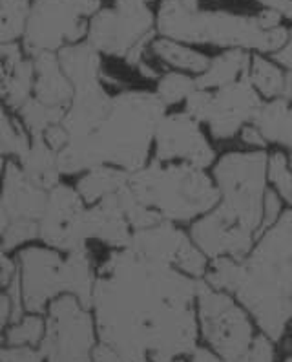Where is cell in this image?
Returning a JSON list of instances; mask_svg holds the SVG:
<instances>
[{"instance_id": "cell-1", "label": "cell", "mask_w": 292, "mask_h": 362, "mask_svg": "<svg viewBox=\"0 0 292 362\" xmlns=\"http://www.w3.org/2000/svg\"><path fill=\"white\" fill-rule=\"evenodd\" d=\"M200 286L174 265L130 247L111 249L92 296L99 339L123 362L190 358L201 346Z\"/></svg>"}, {"instance_id": "cell-2", "label": "cell", "mask_w": 292, "mask_h": 362, "mask_svg": "<svg viewBox=\"0 0 292 362\" xmlns=\"http://www.w3.org/2000/svg\"><path fill=\"white\" fill-rule=\"evenodd\" d=\"M203 280L231 293L257 332L284 344L292 327V199L247 257L210 260Z\"/></svg>"}, {"instance_id": "cell-3", "label": "cell", "mask_w": 292, "mask_h": 362, "mask_svg": "<svg viewBox=\"0 0 292 362\" xmlns=\"http://www.w3.org/2000/svg\"><path fill=\"white\" fill-rule=\"evenodd\" d=\"M269 151H232L219 156L212 176L219 204L188 226L195 245L210 260L245 258L263 233L269 190Z\"/></svg>"}, {"instance_id": "cell-4", "label": "cell", "mask_w": 292, "mask_h": 362, "mask_svg": "<svg viewBox=\"0 0 292 362\" xmlns=\"http://www.w3.org/2000/svg\"><path fill=\"white\" fill-rule=\"evenodd\" d=\"M169 108L150 90L114 93L107 112L88 136L73 139L59 152L61 174L116 167L135 173L154 158L155 132Z\"/></svg>"}, {"instance_id": "cell-5", "label": "cell", "mask_w": 292, "mask_h": 362, "mask_svg": "<svg viewBox=\"0 0 292 362\" xmlns=\"http://www.w3.org/2000/svg\"><path fill=\"white\" fill-rule=\"evenodd\" d=\"M157 15L159 37L185 45L217 49H245L250 53L274 55L288 39V28L263 30L256 13H232L226 9L192 8L181 0H161Z\"/></svg>"}, {"instance_id": "cell-6", "label": "cell", "mask_w": 292, "mask_h": 362, "mask_svg": "<svg viewBox=\"0 0 292 362\" xmlns=\"http://www.w3.org/2000/svg\"><path fill=\"white\" fill-rule=\"evenodd\" d=\"M133 196L163 220L190 226L219 204V190L210 170L188 163H163L152 159L130 173Z\"/></svg>"}, {"instance_id": "cell-7", "label": "cell", "mask_w": 292, "mask_h": 362, "mask_svg": "<svg viewBox=\"0 0 292 362\" xmlns=\"http://www.w3.org/2000/svg\"><path fill=\"white\" fill-rule=\"evenodd\" d=\"M157 35V15L150 6L116 0L111 8L93 15L86 40L102 55L123 59L135 70L148 57Z\"/></svg>"}, {"instance_id": "cell-8", "label": "cell", "mask_w": 292, "mask_h": 362, "mask_svg": "<svg viewBox=\"0 0 292 362\" xmlns=\"http://www.w3.org/2000/svg\"><path fill=\"white\" fill-rule=\"evenodd\" d=\"M201 346L225 361L243 357L257 337L253 317L231 293L201 280L197 295Z\"/></svg>"}, {"instance_id": "cell-9", "label": "cell", "mask_w": 292, "mask_h": 362, "mask_svg": "<svg viewBox=\"0 0 292 362\" xmlns=\"http://www.w3.org/2000/svg\"><path fill=\"white\" fill-rule=\"evenodd\" d=\"M265 99L257 93L248 77L225 84L221 88H195L183 105L200 121L214 141H229L253 124Z\"/></svg>"}, {"instance_id": "cell-10", "label": "cell", "mask_w": 292, "mask_h": 362, "mask_svg": "<svg viewBox=\"0 0 292 362\" xmlns=\"http://www.w3.org/2000/svg\"><path fill=\"white\" fill-rule=\"evenodd\" d=\"M102 0H35L28 17L26 48L33 55L77 45L88 37L90 21Z\"/></svg>"}, {"instance_id": "cell-11", "label": "cell", "mask_w": 292, "mask_h": 362, "mask_svg": "<svg viewBox=\"0 0 292 362\" xmlns=\"http://www.w3.org/2000/svg\"><path fill=\"white\" fill-rule=\"evenodd\" d=\"M97 337L92 310L73 295L57 296L49 305L40 355L48 362H93Z\"/></svg>"}, {"instance_id": "cell-12", "label": "cell", "mask_w": 292, "mask_h": 362, "mask_svg": "<svg viewBox=\"0 0 292 362\" xmlns=\"http://www.w3.org/2000/svg\"><path fill=\"white\" fill-rule=\"evenodd\" d=\"M212 137L186 110H169L161 119L154 141L155 161L188 163L212 170L217 161Z\"/></svg>"}, {"instance_id": "cell-13", "label": "cell", "mask_w": 292, "mask_h": 362, "mask_svg": "<svg viewBox=\"0 0 292 362\" xmlns=\"http://www.w3.org/2000/svg\"><path fill=\"white\" fill-rule=\"evenodd\" d=\"M130 249L152 260L174 265L192 279L203 280L210 258L192 240L188 229L174 221H159L146 229L133 230Z\"/></svg>"}, {"instance_id": "cell-14", "label": "cell", "mask_w": 292, "mask_h": 362, "mask_svg": "<svg viewBox=\"0 0 292 362\" xmlns=\"http://www.w3.org/2000/svg\"><path fill=\"white\" fill-rule=\"evenodd\" d=\"M86 205L77 187L59 183L49 189L48 204L39 223V234L44 242L66 252L88 249L85 238Z\"/></svg>"}, {"instance_id": "cell-15", "label": "cell", "mask_w": 292, "mask_h": 362, "mask_svg": "<svg viewBox=\"0 0 292 362\" xmlns=\"http://www.w3.org/2000/svg\"><path fill=\"white\" fill-rule=\"evenodd\" d=\"M23 296L33 313H40L51 298L64 295V258L51 249L33 247L23 252Z\"/></svg>"}, {"instance_id": "cell-16", "label": "cell", "mask_w": 292, "mask_h": 362, "mask_svg": "<svg viewBox=\"0 0 292 362\" xmlns=\"http://www.w3.org/2000/svg\"><path fill=\"white\" fill-rule=\"evenodd\" d=\"M48 204V192L31 181L23 168L8 165L2 183V205L8 216L40 220Z\"/></svg>"}, {"instance_id": "cell-17", "label": "cell", "mask_w": 292, "mask_h": 362, "mask_svg": "<svg viewBox=\"0 0 292 362\" xmlns=\"http://www.w3.org/2000/svg\"><path fill=\"white\" fill-rule=\"evenodd\" d=\"M73 84L61 68L59 57L54 52H42L35 55V93L40 103L59 108H68L73 99Z\"/></svg>"}, {"instance_id": "cell-18", "label": "cell", "mask_w": 292, "mask_h": 362, "mask_svg": "<svg viewBox=\"0 0 292 362\" xmlns=\"http://www.w3.org/2000/svg\"><path fill=\"white\" fill-rule=\"evenodd\" d=\"M157 64H163L164 70H177L190 74V76H201L210 66L212 55L201 52L195 46L185 45L179 40L166 39V37H155L148 53Z\"/></svg>"}, {"instance_id": "cell-19", "label": "cell", "mask_w": 292, "mask_h": 362, "mask_svg": "<svg viewBox=\"0 0 292 362\" xmlns=\"http://www.w3.org/2000/svg\"><path fill=\"white\" fill-rule=\"evenodd\" d=\"M61 68L64 70L73 88H80L86 84L99 83L104 77L102 53L93 48L88 40H80L77 45L64 46L57 53Z\"/></svg>"}, {"instance_id": "cell-20", "label": "cell", "mask_w": 292, "mask_h": 362, "mask_svg": "<svg viewBox=\"0 0 292 362\" xmlns=\"http://www.w3.org/2000/svg\"><path fill=\"white\" fill-rule=\"evenodd\" d=\"M254 127L262 132L267 145L292 152V103L285 99L265 101L257 112Z\"/></svg>"}, {"instance_id": "cell-21", "label": "cell", "mask_w": 292, "mask_h": 362, "mask_svg": "<svg viewBox=\"0 0 292 362\" xmlns=\"http://www.w3.org/2000/svg\"><path fill=\"white\" fill-rule=\"evenodd\" d=\"M253 62V53L245 49H223L217 55H212L210 66L205 74L197 76V88L216 90L225 84L248 77Z\"/></svg>"}, {"instance_id": "cell-22", "label": "cell", "mask_w": 292, "mask_h": 362, "mask_svg": "<svg viewBox=\"0 0 292 362\" xmlns=\"http://www.w3.org/2000/svg\"><path fill=\"white\" fill-rule=\"evenodd\" d=\"M291 71L279 66L278 62L270 55H262V53H253V62H250V71L248 79L253 83L257 93L265 101L272 99H285L287 93V84Z\"/></svg>"}, {"instance_id": "cell-23", "label": "cell", "mask_w": 292, "mask_h": 362, "mask_svg": "<svg viewBox=\"0 0 292 362\" xmlns=\"http://www.w3.org/2000/svg\"><path fill=\"white\" fill-rule=\"evenodd\" d=\"M128 180L130 173H126L123 168L97 167L85 173V176L80 177L79 183H77V190L86 204L93 205L107 196L119 192L124 185H128Z\"/></svg>"}, {"instance_id": "cell-24", "label": "cell", "mask_w": 292, "mask_h": 362, "mask_svg": "<svg viewBox=\"0 0 292 362\" xmlns=\"http://www.w3.org/2000/svg\"><path fill=\"white\" fill-rule=\"evenodd\" d=\"M279 344H276L274 340L269 339L263 333H257L256 340L253 342L250 349L243 357L234 358V361H225V358L217 357L210 349L200 346L197 351L190 357V362H292V351L285 354L284 357H279Z\"/></svg>"}, {"instance_id": "cell-25", "label": "cell", "mask_w": 292, "mask_h": 362, "mask_svg": "<svg viewBox=\"0 0 292 362\" xmlns=\"http://www.w3.org/2000/svg\"><path fill=\"white\" fill-rule=\"evenodd\" d=\"M195 88H197V79H195V76L185 74V71L164 70L159 76V79L155 81L154 92L164 103V106L169 110H172L176 106L185 105L188 95Z\"/></svg>"}, {"instance_id": "cell-26", "label": "cell", "mask_w": 292, "mask_h": 362, "mask_svg": "<svg viewBox=\"0 0 292 362\" xmlns=\"http://www.w3.org/2000/svg\"><path fill=\"white\" fill-rule=\"evenodd\" d=\"M30 0H0V45L13 42L30 17Z\"/></svg>"}, {"instance_id": "cell-27", "label": "cell", "mask_w": 292, "mask_h": 362, "mask_svg": "<svg viewBox=\"0 0 292 362\" xmlns=\"http://www.w3.org/2000/svg\"><path fill=\"white\" fill-rule=\"evenodd\" d=\"M20 115H23L24 123L28 129L33 132V137H42L46 130L54 124L61 123L66 108H59V106H49L40 103L39 99H30L20 106Z\"/></svg>"}, {"instance_id": "cell-28", "label": "cell", "mask_w": 292, "mask_h": 362, "mask_svg": "<svg viewBox=\"0 0 292 362\" xmlns=\"http://www.w3.org/2000/svg\"><path fill=\"white\" fill-rule=\"evenodd\" d=\"M31 86H35V68L24 59L13 70L6 74V79L2 83L6 98H8L9 105L13 106H23L24 103L30 101Z\"/></svg>"}, {"instance_id": "cell-29", "label": "cell", "mask_w": 292, "mask_h": 362, "mask_svg": "<svg viewBox=\"0 0 292 362\" xmlns=\"http://www.w3.org/2000/svg\"><path fill=\"white\" fill-rule=\"evenodd\" d=\"M269 185L288 204L292 199V168L288 161V152L276 148L269 152V167H267Z\"/></svg>"}, {"instance_id": "cell-30", "label": "cell", "mask_w": 292, "mask_h": 362, "mask_svg": "<svg viewBox=\"0 0 292 362\" xmlns=\"http://www.w3.org/2000/svg\"><path fill=\"white\" fill-rule=\"evenodd\" d=\"M46 324L39 315H30V317L20 318L15 326L9 329L8 342L11 346H30L37 344L44 339Z\"/></svg>"}, {"instance_id": "cell-31", "label": "cell", "mask_w": 292, "mask_h": 362, "mask_svg": "<svg viewBox=\"0 0 292 362\" xmlns=\"http://www.w3.org/2000/svg\"><path fill=\"white\" fill-rule=\"evenodd\" d=\"M28 139L23 132L15 129L6 112L0 106V154H18L23 156L28 151Z\"/></svg>"}, {"instance_id": "cell-32", "label": "cell", "mask_w": 292, "mask_h": 362, "mask_svg": "<svg viewBox=\"0 0 292 362\" xmlns=\"http://www.w3.org/2000/svg\"><path fill=\"white\" fill-rule=\"evenodd\" d=\"M39 236V226L35 220L28 218H15L8 223L4 234H2V249H13L26 240H33Z\"/></svg>"}, {"instance_id": "cell-33", "label": "cell", "mask_w": 292, "mask_h": 362, "mask_svg": "<svg viewBox=\"0 0 292 362\" xmlns=\"http://www.w3.org/2000/svg\"><path fill=\"white\" fill-rule=\"evenodd\" d=\"M40 354L28 346H13L9 349H0V362H40Z\"/></svg>"}, {"instance_id": "cell-34", "label": "cell", "mask_w": 292, "mask_h": 362, "mask_svg": "<svg viewBox=\"0 0 292 362\" xmlns=\"http://www.w3.org/2000/svg\"><path fill=\"white\" fill-rule=\"evenodd\" d=\"M239 139H241V143H243L247 148H254V151H267V148H269L267 141L263 139L262 132H260L254 124H247V127L241 130V134H239Z\"/></svg>"}, {"instance_id": "cell-35", "label": "cell", "mask_w": 292, "mask_h": 362, "mask_svg": "<svg viewBox=\"0 0 292 362\" xmlns=\"http://www.w3.org/2000/svg\"><path fill=\"white\" fill-rule=\"evenodd\" d=\"M256 18L263 30H276V28L284 26V17L278 11H274V9L262 8L256 13Z\"/></svg>"}, {"instance_id": "cell-36", "label": "cell", "mask_w": 292, "mask_h": 362, "mask_svg": "<svg viewBox=\"0 0 292 362\" xmlns=\"http://www.w3.org/2000/svg\"><path fill=\"white\" fill-rule=\"evenodd\" d=\"M262 8H269L278 11L279 15L292 23V0H254Z\"/></svg>"}, {"instance_id": "cell-37", "label": "cell", "mask_w": 292, "mask_h": 362, "mask_svg": "<svg viewBox=\"0 0 292 362\" xmlns=\"http://www.w3.org/2000/svg\"><path fill=\"white\" fill-rule=\"evenodd\" d=\"M270 57L274 59L279 66H284L285 70L292 71V28H288V39L284 45V48L276 52L274 55H270Z\"/></svg>"}, {"instance_id": "cell-38", "label": "cell", "mask_w": 292, "mask_h": 362, "mask_svg": "<svg viewBox=\"0 0 292 362\" xmlns=\"http://www.w3.org/2000/svg\"><path fill=\"white\" fill-rule=\"evenodd\" d=\"M13 318V302L9 295H0V329Z\"/></svg>"}, {"instance_id": "cell-39", "label": "cell", "mask_w": 292, "mask_h": 362, "mask_svg": "<svg viewBox=\"0 0 292 362\" xmlns=\"http://www.w3.org/2000/svg\"><path fill=\"white\" fill-rule=\"evenodd\" d=\"M6 227H8V212H6L2 202H0V243H2V234H4ZM0 249H2V247H0Z\"/></svg>"}, {"instance_id": "cell-40", "label": "cell", "mask_w": 292, "mask_h": 362, "mask_svg": "<svg viewBox=\"0 0 292 362\" xmlns=\"http://www.w3.org/2000/svg\"><path fill=\"white\" fill-rule=\"evenodd\" d=\"M181 2H185L186 6H192V8H200V6H203V0H181Z\"/></svg>"}, {"instance_id": "cell-41", "label": "cell", "mask_w": 292, "mask_h": 362, "mask_svg": "<svg viewBox=\"0 0 292 362\" xmlns=\"http://www.w3.org/2000/svg\"><path fill=\"white\" fill-rule=\"evenodd\" d=\"M133 2H141V4L150 6V4H154V2H157V0H133ZM159 2H161V0H159Z\"/></svg>"}, {"instance_id": "cell-42", "label": "cell", "mask_w": 292, "mask_h": 362, "mask_svg": "<svg viewBox=\"0 0 292 362\" xmlns=\"http://www.w3.org/2000/svg\"><path fill=\"white\" fill-rule=\"evenodd\" d=\"M288 161H291V168H292V152H288Z\"/></svg>"}, {"instance_id": "cell-43", "label": "cell", "mask_w": 292, "mask_h": 362, "mask_svg": "<svg viewBox=\"0 0 292 362\" xmlns=\"http://www.w3.org/2000/svg\"><path fill=\"white\" fill-rule=\"evenodd\" d=\"M2 282H4V280H2V273H0V284H2Z\"/></svg>"}, {"instance_id": "cell-44", "label": "cell", "mask_w": 292, "mask_h": 362, "mask_svg": "<svg viewBox=\"0 0 292 362\" xmlns=\"http://www.w3.org/2000/svg\"><path fill=\"white\" fill-rule=\"evenodd\" d=\"M0 173H2V161H0Z\"/></svg>"}]
</instances>
